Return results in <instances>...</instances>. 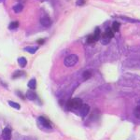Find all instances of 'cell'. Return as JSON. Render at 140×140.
Masks as SVG:
<instances>
[{
    "label": "cell",
    "instance_id": "1",
    "mask_svg": "<svg viewBox=\"0 0 140 140\" xmlns=\"http://www.w3.org/2000/svg\"><path fill=\"white\" fill-rule=\"evenodd\" d=\"M83 105V102L80 98H72L67 102V107L69 109H79Z\"/></svg>",
    "mask_w": 140,
    "mask_h": 140
},
{
    "label": "cell",
    "instance_id": "2",
    "mask_svg": "<svg viewBox=\"0 0 140 140\" xmlns=\"http://www.w3.org/2000/svg\"><path fill=\"white\" fill-rule=\"evenodd\" d=\"M79 62V57L76 54H70L68 56H66L64 60V65L67 67H71L74 66L75 65H77V63Z\"/></svg>",
    "mask_w": 140,
    "mask_h": 140
},
{
    "label": "cell",
    "instance_id": "3",
    "mask_svg": "<svg viewBox=\"0 0 140 140\" xmlns=\"http://www.w3.org/2000/svg\"><path fill=\"white\" fill-rule=\"evenodd\" d=\"M38 121H39L40 124L42 126H44L45 128H48V129L52 128V124H51V122H50V120H48V119H46L45 117H39L38 118Z\"/></svg>",
    "mask_w": 140,
    "mask_h": 140
},
{
    "label": "cell",
    "instance_id": "4",
    "mask_svg": "<svg viewBox=\"0 0 140 140\" xmlns=\"http://www.w3.org/2000/svg\"><path fill=\"white\" fill-rule=\"evenodd\" d=\"M2 137L4 140H10L11 139V130L9 127H6L2 132Z\"/></svg>",
    "mask_w": 140,
    "mask_h": 140
},
{
    "label": "cell",
    "instance_id": "5",
    "mask_svg": "<svg viewBox=\"0 0 140 140\" xmlns=\"http://www.w3.org/2000/svg\"><path fill=\"white\" fill-rule=\"evenodd\" d=\"M80 108H81L80 109V116L82 118H85L89 114V112H90V106L88 105H86V104H83Z\"/></svg>",
    "mask_w": 140,
    "mask_h": 140
},
{
    "label": "cell",
    "instance_id": "6",
    "mask_svg": "<svg viewBox=\"0 0 140 140\" xmlns=\"http://www.w3.org/2000/svg\"><path fill=\"white\" fill-rule=\"evenodd\" d=\"M40 23H41L44 27H50L51 24H52V21H51V19H50L49 17L46 16V17H42L40 19Z\"/></svg>",
    "mask_w": 140,
    "mask_h": 140
},
{
    "label": "cell",
    "instance_id": "7",
    "mask_svg": "<svg viewBox=\"0 0 140 140\" xmlns=\"http://www.w3.org/2000/svg\"><path fill=\"white\" fill-rule=\"evenodd\" d=\"M25 97L27 98L28 100L34 101V100H36V99H37V94H36L35 91H27V92H26Z\"/></svg>",
    "mask_w": 140,
    "mask_h": 140
},
{
    "label": "cell",
    "instance_id": "8",
    "mask_svg": "<svg viewBox=\"0 0 140 140\" xmlns=\"http://www.w3.org/2000/svg\"><path fill=\"white\" fill-rule=\"evenodd\" d=\"M113 37H114V32L111 28H107L106 31L103 34V37H106V38H109V39L112 38Z\"/></svg>",
    "mask_w": 140,
    "mask_h": 140
},
{
    "label": "cell",
    "instance_id": "9",
    "mask_svg": "<svg viewBox=\"0 0 140 140\" xmlns=\"http://www.w3.org/2000/svg\"><path fill=\"white\" fill-rule=\"evenodd\" d=\"M18 63H19V66L21 67H25L26 65H27V60L24 57H20L18 59Z\"/></svg>",
    "mask_w": 140,
    "mask_h": 140
},
{
    "label": "cell",
    "instance_id": "10",
    "mask_svg": "<svg viewBox=\"0 0 140 140\" xmlns=\"http://www.w3.org/2000/svg\"><path fill=\"white\" fill-rule=\"evenodd\" d=\"M28 87L31 89V90H35V89L37 88V81H36V80H35V79H32V80H29Z\"/></svg>",
    "mask_w": 140,
    "mask_h": 140
},
{
    "label": "cell",
    "instance_id": "11",
    "mask_svg": "<svg viewBox=\"0 0 140 140\" xmlns=\"http://www.w3.org/2000/svg\"><path fill=\"white\" fill-rule=\"evenodd\" d=\"M91 76H92V73H91L90 70H86V71L83 72V74H82V77H83V79H84V80H89V79H91Z\"/></svg>",
    "mask_w": 140,
    "mask_h": 140
},
{
    "label": "cell",
    "instance_id": "12",
    "mask_svg": "<svg viewBox=\"0 0 140 140\" xmlns=\"http://www.w3.org/2000/svg\"><path fill=\"white\" fill-rule=\"evenodd\" d=\"M23 6L22 4H17L16 6H14L13 10H14L15 13H20V12L23 10Z\"/></svg>",
    "mask_w": 140,
    "mask_h": 140
},
{
    "label": "cell",
    "instance_id": "13",
    "mask_svg": "<svg viewBox=\"0 0 140 140\" xmlns=\"http://www.w3.org/2000/svg\"><path fill=\"white\" fill-rule=\"evenodd\" d=\"M9 105L11 106V107H13V108L17 109V110H19V109L21 108L20 105L18 103H16V102H13V101H9Z\"/></svg>",
    "mask_w": 140,
    "mask_h": 140
},
{
    "label": "cell",
    "instance_id": "14",
    "mask_svg": "<svg viewBox=\"0 0 140 140\" xmlns=\"http://www.w3.org/2000/svg\"><path fill=\"white\" fill-rule=\"evenodd\" d=\"M100 29L99 28H96L95 29V33H94V37H95V41H97V40H99V38H100Z\"/></svg>",
    "mask_w": 140,
    "mask_h": 140
},
{
    "label": "cell",
    "instance_id": "15",
    "mask_svg": "<svg viewBox=\"0 0 140 140\" xmlns=\"http://www.w3.org/2000/svg\"><path fill=\"white\" fill-rule=\"evenodd\" d=\"M120 23H118V22H114V23H112V30H113V32H118L119 30H120Z\"/></svg>",
    "mask_w": 140,
    "mask_h": 140
},
{
    "label": "cell",
    "instance_id": "16",
    "mask_svg": "<svg viewBox=\"0 0 140 140\" xmlns=\"http://www.w3.org/2000/svg\"><path fill=\"white\" fill-rule=\"evenodd\" d=\"M37 47H26L24 51H26L27 52H30V53H35V52H37Z\"/></svg>",
    "mask_w": 140,
    "mask_h": 140
},
{
    "label": "cell",
    "instance_id": "17",
    "mask_svg": "<svg viewBox=\"0 0 140 140\" xmlns=\"http://www.w3.org/2000/svg\"><path fill=\"white\" fill-rule=\"evenodd\" d=\"M18 26H19V23H18V22H12V23H10V24H9V28L10 29V30H13V29L18 28Z\"/></svg>",
    "mask_w": 140,
    "mask_h": 140
},
{
    "label": "cell",
    "instance_id": "18",
    "mask_svg": "<svg viewBox=\"0 0 140 140\" xmlns=\"http://www.w3.org/2000/svg\"><path fill=\"white\" fill-rule=\"evenodd\" d=\"M134 116L140 120V106H136L135 109H134Z\"/></svg>",
    "mask_w": 140,
    "mask_h": 140
},
{
    "label": "cell",
    "instance_id": "19",
    "mask_svg": "<svg viewBox=\"0 0 140 140\" xmlns=\"http://www.w3.org/2000/svg\"><path fill=\"white\" fill-rule=\"evenodd\" d=\"M94 42H95V37H94V36L91 35V36H90V37L87 38V43H88V44H92Z\"/></svg>",
    "mask_w": 140,
    "mask_h": 140
},
{
    "label": "cell",
    "instance_id": "20",
    "mask_svg": "<svg viewBox=\"0 0 140 140\" xmlns=\"http://www.w3.org/2000/svg\"><path fill=\"white\" fill-rule=\"evenodd\" d=\"M23 72H22V71H16L14 74L12 75V77H13V79H16V77H19L20 76H23Z\"/></svg>",
    "mask_w": 140,
    "mask_h": 140
},
{
    "label": "cell",
    "instance_id": "21",
    "mask_svg": "<svg viewBox=\"0 0 140 140\" xmlns=\"http://www.w3.org/2000/svg\"><path fill=\"white\" fill-rule=\"evenodd\" d=\"M107 43H109V38H106V37H103L102 38V44H107Z\"/></svg>",
    "mask_w": 140,
    "mask_h": 140
},
{
    "label": "cell",
    "instance_id": "22",
    "mask_svg": "<svg viewBox=\"0 0 140 140\" xmlns=\"http://www.w3.org/2000/svg\"><path fill=\"white\" fill-rule=\"evenodd\" d=\"M77 4L79 5V6H81V5H84V1L83 0H79L77 2Z\"/></svg>",
    "mask_w": 140,
    "mask_h": 140
},
{
    "label": "cell",
    "instance_id": "23",
    "mask_svg": "<svg viewBox=\"0 0 140 140\" xmlns=\"http://www.w3.org/2000/svg\"><path fill=\"white\" fill-rule=\"evenodd\" d=\"M44 41H45L44 39H38V40H37V43H38V44H43V43H44Z\"/></svg>",
    "mask_w": 140,
    "mask_h": 140
},
{
    "label": "cell",
    "instance_id": "24",
    "mask_svg": "<svg viewBox=\"0 0 140 140\" xmlns=\"http://www.w3.org/2000/svg\"><path fill=\"white\" fill-rule=\"evenodd\" d=\"M17 95H19V96H20V97L22 98V99H23V98H24V96H23V95H21V91H17Z\"/></svg>",
    "mask_w": 140,
    "mask_h": 140
},
{
    "label": "cell",
    "instance_id": "25",
    "mask_svg": "<svg viewBox=\"0 0 140 140\" xmlns=\"http://www.w3.org/2000/svg\"><path fill=\"white\" fill-rule=\"evenodd\" d=\"M129 140H134V137H132L131 139H129Z\"/></svg>",
    "mask_w": 140,
    "mask_h": 140
},
{
    "label": "cell",
    "instance_id": "26",
    "mask_svg": "<svg viewBox=\"0 0 140 140\" xmlns=\"http://www.w3.org/2000/svg\"><path fill=\"white\" fill-rule=\"evenodd\" d=\"M39 1H41V2H43V1H46V0H39Z\"/></svg>",
    "mask_w": 140,
    "mask_h": 140
},
{
    "label": "cell",
    "instance_id": "27",
    "mask_svg": "<svg viewBox=\"0 0 140 140\" xmlns=\"http://www.w3.org/2000/svg\"><path fill=\"white\" fill-rule=\"evenodd\" d=\"M3 1H4V0H0V2H3Z\"/></svg>",
    "mask_w": 140,
    "mask_h": 140
},
{
    "label": "cell",
    "instance_id": "28",
    "mask_svg": "<svg viewBox=\"0 0 140 140\" xmlns=\"http://www.w3.org/2000/svg\"><path fill=\"white\" fill-rule=\"evenodd\" d=\"M20 140H24V139H23V138H21V139Z\"/></svg>",
    "mask_w": 140,
    "mask_h": 140
}]
</instances>
